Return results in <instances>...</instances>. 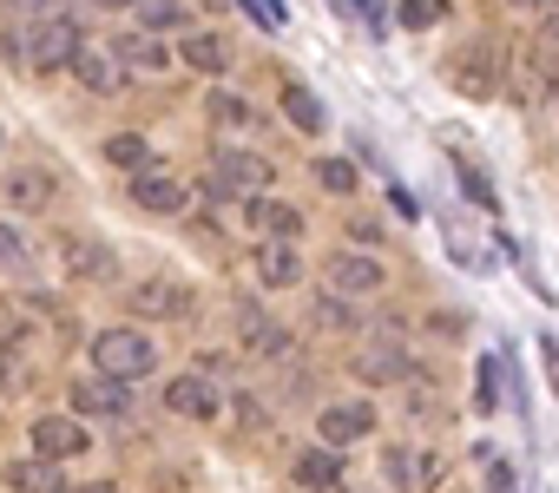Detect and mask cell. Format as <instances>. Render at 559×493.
<instances>
[{"mask_svg": "<svg viewBox=\"0 0 559 493\" xmlns=\"http://www.w3.org/2000/svg\"><path fill=\"white\" fill-rule=\"evenodd\" d=\"M80 47H86V27H80L73 14H47V21H27V27L14 34V60H21V67H34V73L73 67V60H80Z\"/></svg>", "mask_w": 559, "mask_h": 493, "instance_id": "1", "label": "cell"}, {"mask_svg": "<svg viewBox=\"0 0 559 493\" xmlns=\"http://www.w3.org/2000/svg\"><path fill=\"white\" fill-rule=\"evenodd\" d=\"M93 369L112 375V382H145L158 369V349L145 329H99L93 336Z\"/></svg>", "mask_w": 559, "mask_h": 493, "instance_id": "2", "label": "cell"}, {"mask_svg": "<svg viewBox=\"0 0 559 493\" xmlns=\"http://www.w3.org/2000/svg\"><path fill=\"white\" fill-rule=\"evenodd\" d=\"M204 191L211 197H263L270 191V158H257V152H243V145H217V158H211V171H204Z\"/></svg>", "mask_w": 559, "mask_h": 493, "instance_id": "3", "label": "cell"}, {"mask_svg": "<svg viewBox=\"0 0 559 493\" xmlns=\"http://www.w3.org/2000/svg\"><path fill=\"white\" fill-rule=\"evenodd\" d=\"M73 73H80V86H86V93H119V86H126V60H119L112 47H93V40L80 47Z\"/></svg>", "mask_w": 559, "mask_h": 493, "instance_id": "4", "label": "cell"}, {"mask_svg": "<svg viewBox=\"0 0 559 493\" xmlns=\"http://www.w3.org/2000/svg\"><path fill=\"white\" fill-rule=\"evenodd\" d=\"M86 447V428L80 421H67V414H40L34 421V454L40 460H73Z\"/></svg>", "mask_w": 559, "mask_h": 493, "instance_id": "5", "label": "cell"}, {"mask_svg": "<svg viewBox=\"0 0 559 493\" xmlns=\"http://www.w3.org/2000/svg\"><path fill=\"white\" fill-rule=\"evenodd\" d=\"M330 290L336 297H369V290H382V264L343 251V257H330Z\"/></svg>", "mask_w": 559, "mask_h": 493, "instance_id": "6", "label": "cell"}, {"mask_svg": "<svg viewBox=\"0 0 559 493\" xmlns=\"http://www.w3.org/2000/svg\"><path fill=\"white\" fill-rule=\"evenodd\" d=\"M132 204L152 211V217H171V211L185 204V184H178L171 171H139V178H132Z\"/></svg>", "mask_w": 559, "mask_h": 493, "instance_id": "7", "label": "cell"}, {"mask_svg": "<svg viewBox=\"0 0 559 493\" xmlns=\"http://www.w3.org/2000/svg\"><path fill=\"white\" fill-rule=\"evenodd\" d=\"M165 408L185 414V421H211V414H217V388H211L204 375H178V382L165 388Z\"/></svg>", "mask_w": 559, "mask_h": 493, "instance_id": "8", "label": "cell"}, {"mask_svg": "<svg viewBox=\"0 0 559 493\" xmlns=\"http://www.w3.org/2000/svg\"><path fill=\"white\" fill-rule=\"evenodd\" d=\"M376 428V408L362 401H343V408H323V447H343V441H362Z\"/></svg>", "mask_w": 559, "mask_h": 493, "instance_id": "9", "label": "cell"}, {"mask_svg": "<svg viewBox=\"0 0 559 493\" xmlns=\"http://www.w3.org/2000/svg\"><path fill=\"white\" fill-rule=\"evenodd\" d=\"M237 329H243V349H250V356H290V336L276 329L257 303H250V310H237Z\"/></svg>", "mask_w": 559, "mask_h": 493, "instance_id": "10", "label": "cell"}, {"mask_svg": "<svg viewBox=\"0 0 559 493\" xmlns=\"http://www.w3.org/2000/svg\"><path fill=\"white\" fill-rule=\"evenodd\" d=\"M178 60L198 67V73H230V40H217V34H185V40H178Z\"/></svg>", "mask_w": 559, "mask_h": 493, "instance_id": "11", "label": "cell"}, {"mask_svg": "<svg viewBox=\"0 0 559 493\" xmlns=\"http://www.w3.org/2000/svg\"><path fill=\"white\" fill-rule=\"evenodd\" d=\"M454 86H461L467 99H493V93H500V80H493V47H474V53L454 67Z\"/></svg>", "mask_w": 559, "mask_h": 493, "instance_id": "12", "label": "cell"}, {"mask_svg": "<svg viewBox=\"0 0 559 493\" xmlns=\"http://www.w3.org/2000/svg\"><path fill=\"white\" fill-rule=\"evenodd\" d=\"M356 375L362 382H408L415 375V356L408 349H362L356 356Z\"/></svg>", "mask_w": 559, "mask_h": 493, "instance_id": "13", "label": "cell"}, {"mask_svg": "<svg viewBox=\"0 0 559 493\" xmlns=\"http://www.w3.org/2000/svg\"><path fill=\"white\" fill-rule=\"evenodd\" d=\"M73 408H86V414H126V382H112V375H86V382L73 388Z\"/></svg>", "mask_w": 559, "mask_h": 493, "instance_id": "14", "label": "cell"}, {"mask_svg": "<svg viewBox=\"0 0 559 493\" xmlns=\"http://www.w3.org/2000/svg\"><path fill=\"white\" fill-rule=\"evenodd\" d=\"M257 277H263L270 290H290V284L304 277V257L290 251V243H263V251H257Z\"/></svg>", "mask_w": 559, "mask_h": 493, "instance_id": "15", "label": "cell"}, {"mask_svg": "<svg viewBox=\"0 0 559 493\" xmlns=\"http://www.w3.org/2000/svg\"><path fill=\"white\" fill-rule=\"evenodd\" d=\"M290 473H297V486L323 493V486H336V480H343V460H336V447H304V460H297Z\"/></svg>", "mask_w": 559, "mask_h": 493, "instance_id": "16", "label": "cell"}, {"mask_svg": "<svg viewBox=\"0 0 559 493\" xmlns=\"http://www.w3.org/2000/svg\"><path fill=\"white\" fill-rule=\"evenodd\" d=\"M250 217H257V230H270V243H284V237L304 230V211H297V204H276V197H257Z\"/></svg>", "mask_w": 559, "mask_h": 493, "instance_id": "17", "label": "cell"}, {"mask_svg": "<svg viewBox=\"0 0 559 493\" xmlns=\"http://www.w3.org/2000/svg\"><path fill=\"white\" fill-rule=\"evenodd\" d=\"M185 303H191V297H185L178 284H139V290H132V310H139V316H185Z\"/></svg>", "mask_w": 559, "mask_h": 493, "instance_id": "18", "label": "cell"}, {"mask_svg": "<svg viewBox=\"0 0 559 493\" xmlns=\"http://www.w3.org/2000/svg\"><path fill=\"white\" fill-rule=\"evenodd\" d=\"M8 480H14L21 493H67L60 460H14V467H8Z\"/></svg>", "mask_w": 559, "mask_h": 493, "instance_id": "19", "label": "cell"}, {"mask_svg": "<svg viewBox=\"0 0 559 493\" xmlns=\"http://www.w3.org/2000/svg\"><path fill=\"white\" fill-rule=\"evenodd\" d=\"M106 158H112V165H132V171H145V165H152V145H145L139 132H112V139H106Z\"/></svg>", "mask_w": 559, "mask_h": 493, "instance_id": "20", "label": "cell"}, {"mask_svg": "<svg viewBox=\"0 0 559 493\" xmlns=\"http://www.w3.org/2000/svg\"><path fill=\"white\" fill-rule=\"evenodd\" d=\"M112 53L126 60V67H165V53H158V40H145V34H126V40H112Z\"/></svg>", "mask_w": 559, "mask_h": 493, "instance_id": "21", "label": "cell"}, {"mask_svg": "<svg viewBox=\"0 0 559 493\" xmlns=\"http://www.w3.org/2000/svg\"><path fill=\"white\" fill-rule=\"evenodd\" d=\"M382 467H389V480H395V486H421V480H428L421 454H408V447H389V454H382Z\"/></svg>", "mask_w": 559, "mask_h": 493, "instance_id": "22", "label": "cell"}, {"mask_svg": "<svg viewBox=\"0 0 559 493\" xmlns=\"http://www.w3.org/2000/svg\"><path fill=\"white\" fill-rule=\"evenodd\" d=\"M284 112H290V119H297L304 132H323V106H317V99H310L304 86H284Z\"/></svg>", "mask_w": 559, "mask_h": 493, "instance_id": "23", "label": "cell"}, {"mask_svg": "<svg viewBox=\"0 0 559 493\" xmlns=\"http://www.w3.org/2000/svg\"><path fill=\"white\" fill-rule=\"evenodd\" d=\"M47 191H53V184H47L40 171H21V178H8V197H14L21 211H40V204H47Z\"/></svg>", "mask_w": 559, "mask_h": 493, "instance_id": "24", "label": "cell"}, {"mask_svg": "<svg viewBox=\"0 0 559 493\" xmlns=\"http://www.w3.org/2000/svg\"><path fill=\"white\" fill-rule=\"evenodd\" d=\"M73 270L80 277H112V251L106 243H73Z\"/></svg>", "mask_w": 559, "mask_h": 493, "instance_id": "25", "label": "cell"}, {"mask_svg": "<svg viewBox=\"0 0 559 493\" xmlns=\"http://www.w3.org/2000/svg\"><path fill=\"white\" fill-rule=\"evenodd\" d=\"M211 119H217V125H250V132H257V112H250L243 99H230V93H211Z\"/></svg>", "mask_w": 559, "mask_h": 493, "instance_id": "26", "label": "cell"}, {"mask_svg": "<svg viewBox=\"0 0 559 493\" xmlns=\"http://www.w3.org/2000/svg\"><path fill=\"white\" fill-rule=\"evenodd\" d=\"M317 184L323 191H356V165L349 158H317Z\"/></svg>", "mask_w": 559, "mask_h": 493, "instance_id": "27", "label": "cell"}, {"mask_svg": "<svg viewBox=\"0 0 559 493\" xmlns=\"http://www.w3.org/2000/svg\"><path fill=\"white\" fill-rule=\"evenodd\" d=\"M533 60H539V67H559V14L539 21V34H533Z\"/></svg>", "mask_w": 559, "mask_h": 493, "instance_id": "28", "label": "cell"}, {"mask_svg": "<svg viewBox=\"0 0 559 493\" xmlns=\"http://www.w3.org/2000/svg\"><path fill=\"white\" fill-rule=\"evenodd\" d=\"M0 270H27V237L14 224H0Z\"/></svg>", "mask_w": 559, "mask_h": 493, "instance_id": "29", "label": "cell"}, {"mask_svg": "<svg viewBox=\"0 0 559 493\" xmlns=\"http://www.w3.org/2000/svg\"><path fill=\"white\" fill-rule=\"evenodd\" d=\"M441 14H448V0H402V21L408 27H435Z\"/></svg>", "mask_w": 559, "mask_h": 493, "instance_id": "30", "label": "cell"}, {"mask_svg": "<svg viewBox=\"0 0 559 493\" xmlns=\"http://www.w3.org/2000/svg\"><path fill=\"white\" fill-rule=\"evenodd\" d=\"M454 171H461V184H467V197H474V204H493V184H487L474 165H454Z\"/></svg>", "mask_w": 559, "mask_h": 493, "instance_id": "31", "label": "cell"}, {"mask_svg": "<svg viewBox=\"0 0 559 493\" xmlns=\"http://www.w3.org/2000/svg\"><path fill=\"white\" fill-rule=\"evenodd\" d=\"M317 316H323L330 329H349V323H356V310H343V297H323V303H317Z\"/></svg>", "mask_w": 559, "mask_h": 493, "instance_id": "32", "label": "cell"}, {"mask_svg": "<svg viewBox=\"0 0 559 493\" xmlns=\"http://www.w3.org/2000/svg\"><path fill=\"white\" fill-rule=\"evenodd\" d=\"M480 460H487V493H513V467L493 460V454H480Z\"/></svg>", "mask_w": 559, "mask_h": 493, "instance_id": "33", "label": "cell"}, {"mask_svg": "<svg viewBox=\"0 0 559 493\" xmlns=\"http://www.w3.org/2000/svg\"><path fill=\"white\" fill-rule=\"evenodd\" d=\"M178 21H185V14L171 8V0H158V8H145V27H178Z\"/></svg>", "mask_w": 559, "mask_h": 493, "instance_id": "34", "label": "cell"}, {"mask_svg": "<svg viewBox=\"0 0 559 493\" xmlns=\"http://www.w3.org/2000/svg\"><path fill=\"white\" fill-rule=\"evenodd\" d=\"M21 14H34V21H47V14H60V0H14Z\"/></svg>", "mask_w": 559, "mask_h": 493, "instance_id": "35", "label": "cell"}, {"mask_svg": "<svg viewBox=\"0 0 559 493\" xmlns=\"http://www.w3.org/2000/svg\"><path fill=\"white\" fill-rule=\"evenodd\" d=\"M546 369H552V388H559V342H546Z\"/></svg>", "mask_w": 559, "mask_h": 493, "instance_id": "36", "label": "cell"}, {"mask_svg": "<svg viewBox=\"0 0 559 493\" xmlns=\"http://www.w3.org/2000/svg\"><path fill=\"white\" fill-rule=\"evenodd\" d=\"M93 8H145V0H93Z\"/></svg>", "mask_w": 559, "mask_h": 493, "instance_id": "37", "label": "cell"}, {"mask_svg": "<svg viewBox=\"0 0 559 493\" xmlns=\"http://www.w3.org/2000/svg\"><path fill=\"white\" fill-rule=\"evenodd\" d=\"M513 8H546V14H552V0H513Z\"/></svg>", "mask_w": 559, "mask_h": 493, "instance_id": "38", "label": "cell"}, {"mask_svg": "<svg viewBox=\"0 0 559 493\" xmlns=\"http://www.w3.org/2000/svg\"><path fill=\"white\" fill-rule=\"evenodd\" d=\"M80 493H119V486H106V480H99V486H80Z\"/></svg>", "mask_w": 559, "mask_h": 493, "instance_id": "39", "label": "cell"}]
</instances>
